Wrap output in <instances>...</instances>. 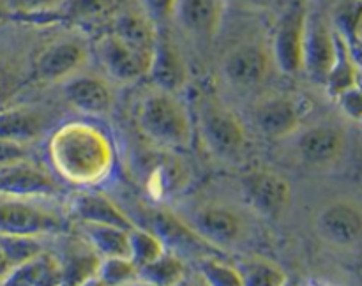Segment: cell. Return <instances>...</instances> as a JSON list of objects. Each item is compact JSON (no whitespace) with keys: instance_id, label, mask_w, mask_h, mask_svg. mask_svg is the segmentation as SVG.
Here are the masks:
<instances>
[{"instance_id":"6da1fadb","label":"cell","mask_w":362,"mask_h":286,"mask_svg":"<svg viewBox=\"0 0 362 286\" xmlns=\"http://www.w3.org/2000/svg\"><path fill=\"white\" fill-rule=\"evenodd\" d=\"M48 150L59 175L78 186L101 182L113 162V148L106 134L83 122H71L57 129Z\"/></svg>"},{"instance_id":"7a4b0ae2","label":"cell","mask_w":362,"mask_h":286,"mask_svg":"<svg viewBox=\"0 0 362 286\" xmlns=\"http://www.w3.org/2000/svg\"><path fill=\"white\" fill-rule=\"evenodd\" d=\"M136 119L141 133L156 145L177 148L189 141V119L172 92L159 88L148 94L138 106Z\"/></svg>"},{"instance_id":"3957f363","label":"cell","mask_w":362,"mask_h":286,"mask_svg":"<svg viewBox=\"0 0 362 286\" xmlns=\"http://www.w3.org/2000/svg\"><path fill=\"white\" fill-rule=\"evenodd\" d=\"M62 221L53 212L25 201V198H0V235L37 237L59 232Z\"/></svg>"},{"instance_id":"277c9868","label":"cell","mask_w":362,"mask_h":286,"mask_svg":"<svg viewBox=\"0 0 362 286\" xmlns=\"http://www.w3.org/2000/svg\"><path fill=\"white\" fill-rule=\"evenodd\" d=\"M306 9L300 2L290 4L283 13L274 35V55L279 69L286 74L303 71L304 28H306Z\"/></svg>"},{"instance_id":"5b68a950","label":"cell","mask_w":362,"mask_h":286,"mask_svg":"<svg viewBox=\"0 0 362 286\" xmlns=\"http://www.w3.org/2000/svg\"><path fill=\"white\" fill-rule=\"evenodd\" d=\"M339 49L331 30L320 18L306 16L304 28V52L303 69L308 71L317 83H327L336 62Z\"/></svg>"},{"instance_id":"8992f818","label":"cell","mask_w":362,"mask_h":286,"mask_svg":"<svg viewBox=\"0 0 362 286\" xmlns=\"http://www.w3.org/2000/svg\"><path fill=\"white\" fill-rule=\"evenodd\" d=\"M95 52H98L99 62L103 64L106 73L115 78L117 81L138 80L147 74L148 64H151L112 30L98 39Z\"/></svg>"},{"instance_id":"52a82bcc","label":"cell","mask_w":362,"mask_h":286,"mask_svg":"<svg viewBox=\"0 0 362 286\" xmlns=\"http://www.w3.org/2000/svg\"><path fill=\"white\" fill-rule=\"evenodd\" d=\"M59 186L48 173L28 165L27 159L0 166V196H52Z\"/></svg>"},{"instance_id":"ba28073f","label":"cell","mask_w":362,"mask_h":286,"mask_svg":"<svg viewBox=\"0 0 362 286\" xmlns=\"http://www.w3.org/2000/svg\"><path fill=\"white\" fill-rule=\"evenodd\" d=\"M318 233L332 246H356L362 233L361 212L354 205L336 201L327 205L317 219Z\"/></svg>"},{"instance_id":"9c48e42d","label":"cell","mask_w":362,"mask_h":286,"mask_svg":"<svg viewBox=\"0 0 362 286\" xmlns=\"http://www.w3.org/2000/svg\"><path fill=\"white\" fill-rule=\"evenodd\" d=\"M246 193L251 203L260 214L279 218L290 203V186L283 177L276 173L262 172L250 175L246 180Z\"/></svg>"},{"instance_id":"30bf717a","label":"cell","mask_w":362,"mask_h":286,"mask_svg":"<svg viewBox=\"0 0 362 286\" xmlns=\"http://www.w3.org/2000/svg\"><path fill=\"white\" fill-rule=\"evenodd\" d=\"M85 62V49L76 41H57L46 46L35 60V76L41 81H59Z\"/></svg>"},{"instance_id":"8fae6325","label":"cell","mask_w":362,"mask_h":286,"mask_svg":"<svg viewBox=\"0 0 362 286\" xmlns=\"http://www.w3.org/2000/svg\"><path fill=\"white\" fill-rule=\"evenodd\" d=\"M204 133L209 145L219 155H235L244 147V129L239 120L221 106H207L204 113Z\"/></svg>"},{"instance_id":"7c38bea8","label":"cell","mask_w":362,"mask_h":286,"mask_svg":"<svg viewBox=\"0 0 362 286\" xmlns=\"http://www.w3.org/2000/svg\"><path fill=\"white\" fill-rule=\"evenodd\" d=\"M172 18L189 35L209 39L221 18V0H177Z\"/></svg>"},{"instance_id":"4fadbf2b","label":"cell","mask_w":362,"mask_h":286,"mask_svg":"<svg viewBox=\"0 0 362 286\" xmlns=\"http://www.w3.org/2000/svg\"><path fill=\"white\" fill-rule=\"evenodd\" d=\"M62 282V265L41 253L14 265L0 279L4 286H49Z\"/></svg>"},{"instance_id":"5bb4252c","label":"cell","mask_w":362,"mask_h":286,"mask_svg":"<svg viewBox=\"0 0 362 286\" xmlns=\"http://www.w3.org/2000/svg\"><path fill=\"white\" fill-rule=\"evenodd\" d=\"M147 74L154 85L161 90L175 92L186 81V67L175 46L166 37L156 39L154 52H152L151 64Z\"/></svg>"},{"instance_id":"9a60e30c","label":"cell","mask_w":362,"mask_h":286,"mask_svg":"<svg viewBox=\"0 0 362 286\" xmlns=\"http://www.w3.org/2000/svg\"><path fill=\"white\" fill-rule=\"evenodd\" d=\"M225 74L237 87H255L267 74V56L257 44L237 46L226 56Z\"/></svg>"},{"instance_id":"2e32d148","label":"cell","mask_w":362,"mask_h":286,"mask_svg":"<svg viewBox=\"0 0 362 286\" xmlns=\"http://www.w3.org/2000/svg\"><path fill=\"white\" fill-rule=\"evenodd\" d=\"M343 134L331 126L311 127L300 136L299 152L306 162L313 166L332 165L341 155Z\"/></svg>"},{"instance_id":"e0dca14e","label":"cell","mask_w":362,"mask_h":286,"mask_svg":"<svg viewBox=\"0 0 362 286\" xmlns=\"http://www.w3.org/2000/svg\"><path fill=\"white\" fill-rule=\"evenodd\" d=\"M64 95L74 108L85 113L101 115L113 105V95L105 81L92 76H80L64 87Z\"/></svg>"},{"instance_id":"ac0fdd59","label":"cell","mask_w":362,"mask_h":286,"mask_svg":"<svg viewBox=\"0 0 362 286\" xmlns=\"http://www.w3.org/2000/svg\"><path fill=\"white\" fill-rule=\"evenodd\" d=\"M81 233L99 256L131 258L129 230L105 222L81 221Z\"/></svg>"},{"instance_id":"d6986e66","label":"cell","mask_w":362,"mask_h":286,"mask_svg":"<svg viewBox=\"0 0 362 286\" xmlns=\"http://www.w3.org/2000/svg\"><path fill=\"white\" fill-rule=\"evenodd\" d=\"M257 124L267 136L285 138L299 127V112L290 99H269L258 106Z\"/></svg>"},{"instance_id":"ffe728a7","label":"cell","mask_w":362,"mask_h":286,"mask_svg":"<svg viewBox=\"0 0 362 286\" xmlns=\"http://www.w3.org/2000/svg\"><path fill=\"white\" fill-rule=\"evenodd\" d=\"M113 34L119 35L127 46L140 53L144 59L151 62L152 52H154L158 32L152 27L148 18L140 16L134 13H122L113 16Z\"/></svg>"},{"instance_id":"44dd1931","label":"cell","mask_w":362,"mask_h":286,"mask_svg":"<svg viewBox=\"0 0 362 286\" xmlns=\"http://www.w3.org/2000/svg\"><path fill=\"white\" fill-rule=\"evenodd\" d=\"M119 0H62L53 16L67 23L99 25L113 20Z\"/></svg>"},{"instance_id":"7402d4cb","label":"cell","mask_w":362,"mask_h":286,"mask_svg":"<svg viewBox=\"0 0 362 286\" xmlns=\"http://www.w3.org/2000/svg\"><path fill=\"white\" fill-rule=\"evenodd\" d=\"M73 212L80 221L105 222V225H115L126 230L133 228V222L126 218V214L103 194H80L74 198Z\"/></svg>"},{"instance_id":"603a6c76","label":"cell","mask_w":362,"mask_h":286,"mask_svg":"<svg viewBox=\"0 0 362 286\" xmlns=\"http://www.w3.org/2000/svg\"><path fill=\"white\" fill-rule=\"evenodd\" d=\"M197 226L205 239L226 244L233 242L240 233V221L225 208H209L198 214Z\"/></svg>"},{"instance_id":"cb8c5ba5","label":"cell","mask_w":362,"mask_h":286,"mask_svg":"<svg viewBox=\"0 0 362 286\" xmlns=\"http://www.w3.org/2000/svg\"><path fill=\"white\" fill-rule=\"evenodd\" d=\"M41 133V120L28 109H9L0 113V140L25 141L34 140Z\"/></svg>"},{"instance_id":"d4e9b609","label":"cell","mask_w":362,"mask_h":286,"mask_svg":"<svg viewBox=\"0 0 362 286\" xmlns=\"http://www.w3.org/2000/svg\"><path fill=\"white\" fill-rule=\"evenodd\" d=\"M239 268L243 285L247 286H283L286 282V275L281 268L269 260L255 258L244 261Z\"/></svg>"},{"instance_id":"484cf974","label":"cell","mask_w":362,"mask_h":286,"mask_svg":"<svg viewBox=\"0 0 362 286\" xmlns=\"http://www.w3.org/2000/svg\"><path fill=\"white\" fill-rule=\"evenodd\" d=\"M99 260L98 253L88 246V249L74 251L66 263L62 265V282L67 285H83L88 279L95 278Z\"/></svg>"},{"instance_id":"4316f807","label":"cell","mask_w":362,"mask_h":286,"mask_svg":"<svg viewBox=\"0 0 362 286\" xmlns=\"http://www.w3.org/2000/svg\"><path fill=\"white\" fill-rule=\"evenodd\" d=\"M184 268L177 258L166 256L165 253L151 263L138 267V278L145 279L152 285H175L182 279Z\"/></svg>"},{"instance_id":"83f0119b","label":"cell","mask_w":362,"mask_h":286,"mask_svg":"<svg viewBox=\"0 0 362 286\" xmlns=\"http://www.w3.org/2000/svg\"><path fill=\"white\" fill-rule=\"evenodd\" d=\"M129 246H131V260L136 267L145 263H151L156 258L165 253V244L159 237L152 235L151 232H145L140 228L129 230Z\"/></svg>"},{"instance_id":"f1b7e54d","label":"cell","mask_w":362,"mask_h":286,"mask_svg":"<svg viewBox=\"0 0 362 286\" xmlns=\"http://www.w3.org/2000/svg\"><path fill=\"white\" fill-rule=\"evenodd\" d=\"M138 278V267L131 258H103L99 261L95 278L103 285H124Z\"/></svg>"},{"instance_id":"f546056e","label":"cell","mask_w":362,"mask_h":286,"mask_svg":"<svg viewBox=\"0 0 362 286\" xmlns=\"http://www.w3.org/2000/svg\"><path fill=\"white\" fill-rule=\"evenodd\" d=\"M62 0H0V6L7 16H18L23 20L53 16Z\"/></svg>"},{"instance_id":"4dcf8cb0","label":"cell","mask_w":362,"mask_h":286,"mask_svg":"<svg viewBox=\"0 0 362 286\" xmlns=\"http://www.w3.org/2000/svg\"><path fill=\"white\" fill-rule=\"evenodd\" d=\"M0 249L6 254L11 267L21 263L27 258L41 253V246L35 237H16V235H0Z\"/></svg>"},{"instance_id":"1f68e13d","label":"cell","mask_w":362,"mask_h":286,"mask_svg":"<svg viewBox=\"0 0 362 286\" xmlns=\"http://www.w3.org/2000/svg\"><path fill=\"white\" fill-rule=\"evenodd\" d=\"M205 281L214 286H243V278L237 267L219 263L214 260H204L200 265Z\"/></svg>"},{"instance_id":"d6a6232c","label":"cell","mask_w":362,"mask_h":286,"mask_svg":"<svg viewBox=\"0 0 362 286\" xmlns=\"http://www.w3.org/2000/svg\"><path fill=\"white\" fill-rule=\"evenodd\" d=\"M25 159H27V148L23 143L0 140V166L13 165V162L25 161Z\"/></svg>"},{"instance_id":"836d02e7","label":"cell","mask_w":362,"mask_h":286,"mask_svg":"<svg viewBox=\"0 0 362 286\" xmlns=\"http://www.w3.org/2000/svg\"><path fill=\"white\" fill-rule=\"evenodd\" d=\"M148 18L154 21H166L172 18L177 0H141Z\"/></svg>"},{"instance_id":"e575fe53","label":"cell","mask_w":362,"mask_h":286,"mask_svg":"<svg viewBox=\"0 0 362 286\" xmlns=\"http://www.w3.org/2000/svg\"><path fill=\"white\" fill-rule=\"evenodd\" d=\"M339 94V105L343 106L346 113H349L352 119H359L361 117V92L357 85H352V87L345 88V90L338 92Z\"/></svg>"},{"instance_id":"d590c367","label":"cell","mask_w":362,"mask_h":286,"mask_svg":"<svg viewBox=\"0 0 362 286\" xmlns=\"http://www.w3.org/2000/svg\"><path fill=\"white\" fill-rule=\"evenodd\" d=\"M14 88H16V78H14L13 71L6 64L0 62V105H4L11 97Z\"/></svg>"},{"instance_id":"8d00e7d4","label":"cell","mask_w":362,"mask_h":286,"mask_svg":"<svg viewBox=\"0 0 362 286\" xmlns=\"http://www.w3.org/2000/svg\"><path fill=\"white\" fill-rule=\"evenodd\" d=\"M247 6L257 7V9H272V7L281 6L285 0H244Z\"/></svg>"},{"instance_id":"74e56055","label":"cell","mask_w":362,"mask_h":286,"mask_svg":"<svg viewBox=\"0 0 362 286\" xmlns=\"http://www.w3.org/2000/svg\"><path fill=\"white\" fill-rule=\"evenodd\" d=\"M9 268H11V263H9V261H7L6 254L2 253V249H0V279L4 278V274H6V272L9 270Z\"/></svg>"},{"instance_id":"f35d334b","label":"cell","mask_w":362,"mask_h":286,"mask_svg":"<svg viewBox=\"0 0 362 286\" xmlns=\"http://www.w3.org/2000/svg\"><path fill=\"white\" fill-rule=\"evenodd\" d=\"M4 18H7V13H6V11H4V7L0 6V21H2Z\"/></svg>"}]
</instances>
